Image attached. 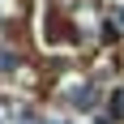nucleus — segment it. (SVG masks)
<instances>
[{
	"label": "nucleus",
	"instance_id": "nucleus-1",
	"mask_svg": "<svg viewBox=\"0 0 124 124\" xmlns=\"http://www.w3.org/2000/svg\"><path fill=\"white\" fill-rule=\"evenodd\" d=\"M69 103H73L77 111H94V103H99V94L90 86H73V94H69Z\"/></svg>",
	"mask_w": 124,
	"mask_h": 124
},
{
	"label": "nucleus",
	"instance_id": "nucleus-2",
	"mask_svg": "<svg viewBox=\"0 0 124 124\" xmlns=\"http://www.w3.org/2000/svg\"><path fill=\"white\" fill-rule=\"evenodd\" d=\"M43 39H51V43H60V39H64V26H60V17H47V22H43Z\"/></svg>",
	"mask_w": 124,
	"mask_h": 124
},
{
	"label": "nucleus",
	"instance_id": "nucleus-3",
	"mask_svg": "<svg viewBox=\"0 0 124 124\" xmlns=\"http://www.w3.org/2000/svg\"><path fill=\"white\" fill-rule=\"evenodd\" d=\"M47 124H60V120H47Z\"/></svg>",
	"mask_w": 124,
	"mask_h": 124
}]
</instances>
